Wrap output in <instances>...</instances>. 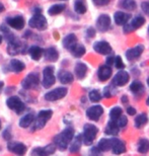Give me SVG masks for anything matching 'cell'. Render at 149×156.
I'll list each match as a JSON object with an SVG mask.
<instances>
[{
    "mask_svg": "<svg viewBox=\"0 0 149 156\" xmlns=\"http://www.w3.org/2000/svg\"><path fill=\"white\" fill-rule=\"evenodd\" d=\"M119 128L120 127L118 126L117 121L111 120L108 123L107 127H105V133L107 134V135H110V136H116V135H118V133H119Z\"/></svg>",
    "mask_w": 149,
    "mask_h": 156,
    "instance_id": "25",
    "label": "cell"
},
{
    "mask_svg": "<svg viewBox=\"0 0 149 156\" xmlns=\"http://www.w3.org/2000/svg\"><path fill=\"white\" fill-rule=\"evenodd\" d=\"M147 84H148V86H149V77H148V79H147Z\"/></svg>",
    "mask_w": 149,
    "mask_h": 156,
    "instance_id": "56",
    "label": "cell"
},
{
    "mask_svg": "<svg viewBox=\"0 0 149 156\" xmlns=\"http://www.w3.org/2000/svg\"><path fill=\"white\" fill-rule=\"evenodd\" d=\"M127 113H128L129 116H134V115H136V110L134 108L129 107L128 108H127Z\"/></svg>",
    "mask_w": 149,
    "mask_h": 156,
    "instance_id": "46",
    "label": "cell"
},
{
    "mask_svg": "<svg viewBox=\"0 0 149 156\" xmlns=\"http://www.w3.org/2000/svg\"><path fill=\"white\" fill-rule=\"evenodd\" d=\"M141 8H142V10H143L144 13H145V14H147L148 16H149V1H144V2H142Z\"/></svg>",
    "mask_w": 149,
    "mask_h": 156,
    "instance_id": "43",
    "label": "cell"
},
{
    "mask_svg": "<svg viewBox=\"0 0 149 156\" xmlns=\"http://www.w3.org/2000/svg\"><path fill=\"white\" fill-rule=\"evenodd\" d=\"M142 89H143V85H142V83L138 80L133 81V82L131 83V85H130V90L134 93L140 92Z\"/></svg>",
    "mask_w": 149,
    "mask_h": 156,
    "instance_id": "39",
    "label": "cell"
},
{
    "mask_svg": "<svg viewBox=\"0 0 149 156\" xmlns=\"http://www.w3.org/2000/svg\"><path fill=\"white\" fill-rule=\"evenodd\" d=\"M97 6H105L110 3V0H92Z\"/></svg>",
    "mask_w": 149,
    "mask_h": 156,
    "instance_id": "44",
    "label": "cell"
},
{
    "mask_svg": "<svg viewBox=\"0 0 149 156\" xmlns=\"http://www.w3.org/2000/svg\"><path fill=\"white\" fill-rule=\"evenodd\" d=\"M119 7L125 10H135L137 7V3L135 0H120L119 1Z\"/></svg>",
    "mask_w": 149,
    "mask_h": 156,
    "instance_id": "28",
    "label": "cell"
},
{
    "mask_svg": "<svg viewBox=\"0 0 149 156\" xmlns=\"http://www.w3.org/2000/svg\"><path fill=\"white\" fill-rule=\"evenodd\" d=\"M114 63H115V57H108L107 58V65L111 66V65Z\"/></svg>",
    "mask_w": 149,
    "mask_h": 156,
    "instance_id": "48",
    "label": "cell"
},
{
    "mask_svg": "<svg viewBox=\"0 0 149 156\" xmlns=\"http://www.w3.org/2000/svg\"><path fill=\"white\" fill-rule=\"evenodd\" d=\"M117 123H118V126L120 128H124V127H126L127 124H128V119H127V117H125V116H121L117 120Z\"/></svg>",
    "mask_w": 149,
    "mask_h": 156,
    "instance_id": "42",
    "label": "cell"
},
{
    "mask_svg": "<svg viewBox=\"0 0 149 156\" xmlns=\"http://www.w3.org/2000/svg\"><path fill=\"white\" fill-rule=\"evenodd\" d=\"M148 33H149V27H148Z\"/></svg>",
    "mask_w": 149,
    "mask_h": 156,
    "instance_id": "59",
    "label": "cell"
},
{
    "mask_svg": "<svg viewBox=\"0 0 149 156\" xmlns=\"http://www.w3.org/2000/svg\"><path fill=\"white\" fill-rule=\"evenodd\" d=\"M147 121H148L147 115L146 114H140L135 119V127L136 128H141L142 126H144V125L147 123Z\"/></svg>",
    "mask_w": 149,
    "mask_h": 156,
    "instance_id": "37",
    "label": "cell"
},
{
    "mask_svg": "<svg viewBox=\"0 0 149 156\" xmlns=\"http://www.w3.org/2000/svg\"><path fill=\"white\" fill-rule=\"evenodd\" d=\"M74 10L78 14H84L86 10H87L85 0H75V2H74Z\"/></svg>",
    "mask_w": 149,
    "mask_h": 156,
    "instance_id": "31",
    "label": "cell"
},
{
    "mask_svg": "<svg viewBox=\"0 0 149 156\" xmlns=\"http://www.w3.org/2000/svg\"><path fill=\"white\" fill-rule=\"evenodd\" d=\"M44 55L46 60L50 62H56L59 58V53L57 51V49L54 48V47H50L47 50H45Z\"/></svg>",
    "mask_w": 149,
    "mask_h": 156,
    "instance_id": "24",
    "label": "cell"
},
{
    "mask_svg": "<svg viewBox=\"0 0 149 156\" xmlns=\"http://www.w3.org/2000/svg\"><path fill=\"white\" fill-rule=\"evenodd\" d=\"M77 45V38L74 34H69L63 39V47L65 49L71 51Z\"/></svg>",
    "mask_w": 149,
    "mask_h": 156,
    "instance_id": "21",
    "label": "cell"
},
{
    "mask_svg": "<svg viewBox=\"0 0 149 156\" xmlns=\"http://www.w3.org/2000/svg\"><path fill=\"white\" fill-rule=\"evenodd\" d=\"M74 137V130L72 128H66L54 138V143L60 150H65Z\"/></svg>",
    "mask_w": 149,
    "mask_h": 156,
    "instance_id": "1",
    "label": "cell"
},
{
    "mask_svg": "<svg viewBox=\"0 0 149 156\" xmlns=\"http://www.w3.org/2000/svg\"><path fill=\"white\" fill-rule=\"evenodd\" d=\"M10 68H11L12 71H14V72L20 73L23 70H24L26 65H24L23 62L17 60V59H12V60L10 61Z\"/></svg>",
    "mask_w": 149,
    "mask_h": 156,
    "instance_id": "30",
    "label": "cell"
},
{
    "mask_svg": "<svg viewBox=\"0 0 149 156\" xmlns=\"http://www.w3.org/2000/svg\"><path fill=\"white\" fill-rule=\"evenodd\" d=\"M98 132V129L94 125L91 124H86L84 125V128H83V143L85 145H90L94 140L97 137V134Z\"/></svg>",
    "mask_w": 149,
    "mask_h": 156,
    "instance_id": "2",
    "label": "cell"
},
{
    "mask_svg": "<svg viewBox=\"0 0 149 156\" xmlns=\"http://www.w3.org/2000/svg\"><path fill=\"white\" fill-rule=\"evenodd\" d=\"M143 51H144V47L142 45H138L134 47V48L129 49L128 51L126 52V58L128 59L129 61H134L140 57Z\"/></svg>",
    "mask_w": 149,
    "mask_h": 156,
    "instance_id": "15",
    "label": "cell"
},
{
    "mask_svg": "<svg viewBox=\"0 0 149 156\" xmlns=\"http://www.w3.org/2000/svg\"><path fill=\"white\" fill-rule=\"evenodd\" d=\"M122 113H123V111H122V108H121L120 107H115V108H113L111 110V112H110V118H111V120L117 121L118 119H119L121 116H122Z\"/></svg>",
    "mask_w": 149,
    "mask_h": 156,
    "instance_id": "38",
    "label": "cell"
},
{
    "mask_svg": "<svg viewBox=\"0 0 149 156\" xmlns=\"http://www.w3.org/2000/svg\"><path fill=\"white\" fill-rule=\"evenodd\" d=\"M60 1H67V0H60Z\"/></svg>",
    "mask_w": 149,
    "mask_h": 156,
    "instance_id": "58",
    "label": "cell"
},
{
    "mask_svg": "<svg viewBox=\"0 0 149 156\" xmlns=\"http://www.w3.org/2000/svg\"><path fill=\"white\" fill-rule=\"evenodd\" d=\"M29 26L30 27H33V29H37L39 30H45L48 27V23L44 15H42L41 13H36L30 20Z\"/></svg>",
    "mask_w": 149,
    "mask_h": 156,
    "instance_id": "3",
    "label": "cell"
},
{
    "mask_svg": "<svg viewBox=\"0 0 149 156\" xmlns=\"http://www.w3.org/2000/svg\"><path fill=\"white\" fill-rule=\"evenodd\" d=\"M3 85H4V84H3V82H2V81H0V92H1V90L3 88Z\"/></svg>",
    "mask_w": 149,
    "mask_h": 156,
    "instance_id": "53",
    "label": "cell"
},
{
    "mask_svg": "<svg viewBox=\"0 0 149 156\" xmlns=\"http://www.w3.org/2000/svg\"><path fill=\"white\" fill-rule=\"evenodd\" d=\"M8 45H7V52L9 55L14 56L20 54V52H23V44L16 38L12 39L10 41H7Z\"/></svg>",
    "mask_w": 149,
    "mask_h": 156,
    "instance_id": "10",
    "label": "cell"
},
{
    "mask_svg": "<svg viewBox=\"0 0 149 156\" xmlns=\"http://www.w3.org/2000/svg\"><path fill=\"white\" fill-rule=\"evenodd\" d=\"M58 78L60 80L61 83L63 84H69L73 82L74 77L72 75V73L69 72L67 70H60L58 73Z\"/></svg>",
    "mask_w": 149,
    "mask_h": 156,
    "instance_id": "22",
    "label": "cell"
},
{
    "mask_svg": "<svg viewBox=\"0 0 149 156\" xmlns=\"http://www.w3.org/2000/svg\"><path fill=\"white\" fill-rule=\"evenodd\" d=\"M130 18H131V15L123 11H117L114 14V20L118 26H126Z\"/></svg>",
    "mask_w": 149,
    "mask_h": 156,
    "instance_id": "18",
    "label": "cell"
},
{
    "mask_svg": "<svg viewBox=\"0 0 149 156\" xmlns=\"http://www.w3.org/2000/svg\"><path fill=\"white\" fill-rule=\"evenodd\" d=\"M113 143H114V138L112 139H101L98 142V148L101 151H108L113 147Z\"/></svg>",
    "mask_w": 149,
    "mask_h": 156,
    "instance_id": "29",
    "label": "cell"
},
{
    "mask_svg": "<svg viewBox=\"0 0 149 156\" xmlns=\"http://www.w3.org/2000/svg\"><path fill=\"white\" fill-rule=\"evenodd\" d=\"M29 54H30V57H32L33 60L38 61L41 59L43 54H44V50L39 46H32L29 49Z\"/></svg>",
    "mask_w": 149,
    "mask_h": 156,
    "instance_id": "27",
    "label": "cell"
},
{
    "mask_svg": "<svg viewBox=\"0 0 149 156\" xmlns=\"http://www.w3.org/2000/svg\"><path fill=\"white\" fill-rule=\"evenodd\" d=\"M129 79H130V76L128 72H126V71H124V70L119 71L113 78V84L116 86H124L125 84L128 83Z\"/></svg>",
    "mask_w": 149,
    "mask_h": 156,
    "instance_id": "14",
    "label": "cell"
},
{
    "mask_svg": "<svg viewBox=\"0 0 149 156\" xmlns=\"http://www.w3.org/2000/svg\"><path fill=\"white\" fill-rule=\"evenodd\" d=\"M114 65L116 66V68H118V69H123V68H125V64H124L122 58H121L120 56H116V57H115Z\"/></svg>",
    "mask_w": 149,
    "mask_h": 156,
    "instance_id": "41",
    "label": "cell"
},
{
    "mask_svg": "<svg viewBox=\"0 0 149 156\" xmlns=\"http://www.w3.org/2000/svg\"><path fill=\"white\" fill-rule=\"evenodd\" d=\"M149 151V141L147 139H141L138 143V152L145 154Z\"/></svg>",
    "mask_w": 149,
    "mask_h": 156,
    "instance_id": "36",
    "label": "cell"
},
{
    "mask_svg": "<svg viewBox=\"0 0 149 156\" xmlns=\"http://www.w3.org/2000/svg\"><path fill=\"white\" fill-rule=\"evenodd\" d=\"M144 23H145V18L143 16H141V15H137L129 23L124 26V33L129 34L134 32V30L139 29V27H141Z\"/></svg>",
    "mask_w": 149,
    "mask_h": 156,
    "instance_id": "7",
    "label": "cell"
},
{
    "mask_svg": "<svg viewBox=\"0 0 149 156\" xmlns=\"http://www.w3.org/2000/svg\"><path fill=\"white\" fill-rule=\"evenodd\" d=\"M83 142V138L81 135H78L75 137L74 141L71 143L70 145V152L71 153H75V152L79 151L80 147H81V143Z\"/></svg>",
    "mask_w": 149,
    "mask_h": 156,
    "instance_id": "32",
    "label": "cell"
},
{
    "mask_svg": "<svg viewBox=\"0 0 149 156\" xmlns=\"http://www.w3.org/2000/svg\"><path fill=\"white\" fill-rule=\"evenodd\" d=\"M146 105H149V96H148V98H147V101H146Z\"/></svg>",
    "mask_w": 149,
    "mask_h": 156,
    "instance_id": "54",
    "label": "cell"
},
{
    "mask_svg": "<svg viewBox=\"0 0 149 156\" xmlns=\"http://www.w3.org/2000/svg\"><path fill=\"white\" fill-rule=\"evenodd\" d=\"M56 150V146L53 144H50L45 146V147H38L35 148L33 153L35 156H50L52 155Z\"/></svg>",
    "mask_w": 149,
    "mask_h": 156,
    "instance_id": "16",
    "label": "cell"
},
{
    "mask_svg": "<svg viewBox=\"0 0 149 156\" xmlns=\"http://www.w3.org/2000/svg\"><path fill=\"white\" fill-rule=\"evenodd\" d=\"M74 72H75V75L78 79H83V78L85 77L86 73H87V66H86L84 63L78 62V63L75 65Z\"/></svg>",
    "mask_w": 149,
    "mask_h": 156,
    "instance_id": "26",
    "label": "cell"
},
{
    "mask_svg": "<svg viewBox=\"0 0 149 156\" xmlns=\"http://www.w3.org/2000/svg\"><path fill=\"white\" fill-rule=\"evenodd\" d=\"M112 150H113V153L120 155L124 153L126 151V145L125 142L121 141V140L114 138V143H113V147H112Z\"/></svg>",
    "mask_w": 149,
    "mask_h": 156,
    "instance_id": "23",
    "label": "cell"
},
{
    "mask_svg": "<svg viewBox=\"0 0 149 156\" xmlns=\"http://www.w3.org/2000/svg\"><path fill=\"white\" fill-rule=\"evenodd\" d=\"M3 137H4V139L5 140H9L11 138V135H10V133H9V131L8 130H6L4 133H3Z\"/></svg>",
    "mask_w": 149,
    "mask_h": 156,
    "instance_id": "49",
    "label": "cell"
},
{
    "mask_svg": "<svg viewBox=\"0 0 149 156\" xmlns=\"http://www.w3.org/2000/svg\"><path fill=\"white\" fill-rule=\"evenodd\" d=\"M7 24L9 27H11L14 30H23L24 27V18L20 15H16L13 17H8L7 18Z\"/></svg>",
    "mask_w": 149,
    "mask_h": 156,
    "instance_id": "17",
    "label": "cell"
},
{
    "mask_svg": "<svg viewBox=\"0 0 149 156\" xmlns=\"http://www.w3.org/2000/svg\"><path fill=\"white\" fill-rule=\"evenodd\" d=\"M8 150L13 152L16 155H20V156H23L26 154L27 152V147L26 145L23 144V143H20V142H13V143H10L8 144Z\"/></svg>",
    "mask_w": 149,
    "mask_h": 156,
    "instance_id": "19",
    "label": "cell"
},
{
    "mask_svg": "<svg viewBox=\"0 0 149 156\" xmlns=\"http://www.w3.org/2000/svg\"><path fill=\"white\" fill-rule=\"evenodd\" d=\"M34 121H35L34 120V115L27 114L20 121V126L21 128H27L30 126V124H32Z\"/></svg>",
    "mask_w": 149,
    "mask_h": 156,
    "instance_id": "35",
    "label": "cell"
},
{
    "mask_svg": "<svg viewBox=\"0 0 149 156\" xmlns=\"http://www.w3.org/2000/svg\"><path fill=\"white\" fill-rule=\"evenodd\" d=\"M94 50L101 55H108L113 51L111 45L108 42H105V41H98V42H95L94 45Z\"/></svg>",
    "mask_w": 149,
    "mask_h": 156,
    "instance_id": "11",
    "label": "cell"
},
{
    "mask_svg": "<svg viewBox=\"0 0 149 156\" xmlns=\"http://www.w3.org/2000/svg\"><path fill=\"white\" fill-rule=\"evenodd\" d=\"M53 115V112L51 110H45L41 111L37 117L35 121V129L37 130H41L45 127V125L47 124V122L51 119Z\"/></svg>",
    "mask_w": 149,
    "mask_h": 156,
    "instance_id": "4",
    "label": "cell"
},
{
    "mask_svg": "<svg viewBox=\"0 0 149 156\" xmlns=\"http://www.w3.org/2000/svg\"><path fill=\"white\" fill-rule=\"evenodd\" d=\"M3 10H4V5H3L1 2H0V13H1Z\"/></svg>",
    "mask_w": 149,
    "mask_h": 156,
    "instance_id": "51",
    "label": "cell"
},
{
    "mask_svg": "<svg viewBox=\"0 0 149 156\" xmlns=\"http://www.w3.org/2000/svg\"><path fill=\"white\" fill-rule=\"evenodd\" d=\"M67 91L68 90L66 87H58V88H55L54 90H51V91L46 93L45 99L48 101H58V99L63 98L64 96L67 94Z\"/></svg>",
    "mask_w": 149,
    "mask_h": 156,
    "instance_id": "8",
    "label": "cell"
},
{
    "mask_svg": "<svg viewBox=\"0 0 149 156\" xmlns=\"http://www.w3.org/2000/svg\"><path fill=\"white\" fill-rule=\"evenodd\" d=\"M122 101L123 102H127V101H128V99H127V96L125 95V96H123V98H122Z\"/></svg>",
    "mask_w": 149,
    "mask_h": 156,
    "instance_id": "52",
    "label": "cell"
},
{
    "mask_svg": "<svg viewBox=\"0 0 149 156\" xmlns=\"http://www.w3.org/2000/svg\"><path fill=\"white\" fill-rule=\"evenodd\" d=\"M56 78L54 75V68L52 66H47L43 71V86L45 88H50L54 85Z\"/></svg>",
    "mask_w": 149,
    "mask_h": 156,
    "instance_id": "5",
    "label": "cell"
},
{
    "mask_svg": "<svg viewBox=\"0 0 149 156\" xmlns=\"http://www.w3.org/2000/svg\"><path fill=\"white\" fill-rule=\"evenodd\" d=\"M88 96H89V99H90L92 102H98L101 101V95L98 90H91V91L89 92Z\"/></svg>",
    "mask_w": 149,
    "mask_h": 156,
    "instance_id": "40",
    "label": "cell"
},
{
    "mask_svg": "<svg viewBox=\"0 0 149 156\" xmlns=\"http://www.w3.org/2000/svg\"><path fill=\"white\" fill-rule=\"evenodd\" d=\"M104 114V108L101 105H92L86 111V116L91 121H98Z\"/></svg>",
    "mask_w": 149,
    "mask_h": 156,
    "instance_id": "13",
    "label": "cell"
},
{
    "mask_svg": "<svg viewBox=\"0 0 149 156\" xmlns=\"http://www.w3.org/2000/svg\"><path fill=\"white\" fill-rule=\"evenodd\" d=\"M66 8V5L64 3H60V4H54L52 5L51 7L49 8L48 10V13L50 15H57V14H60L61 12H63Z\"/></svg>",
    "mask_w": 149,
    "mask_h": 156,
    "instance_id": "33",
    "label": "cell"
},
{
    "mask_svg": "<svg viewBox=\"0 0 149 156\" xmlns=\"http://www.w3.org/2000/svg\"><path fill=\"white\" fill-rule=\"evenodd\" d=\"M0 129H1V122H0Z\"/></svg>",
    "mask_w": 149,
    "mask_h": 156,
    "instance_id": "57",
    "label": "cell"
},
{
    "mask_svg": "<svg viewBox=\"0 0 149 156\" xmlns=\"http://www.w3.org/2000/svg\"><path fill=\"white\" fill-rule=\"evenodd\" d=\"M2 40H3V39H2V36H1V35H0V44H1V43H2Z\"/></svg>",
    "mask_w": 149,
    "mask_h": 156,
    "instance_id": "55",
    "label": "cell"
},
{
    "mask_svg": "<svg viewBox=\"0 0 149 156\" xmlns=\"http://www.w3.org/2000/svg\"><path fill=\"white\" fill-rule=\"evenodd\" d=\"M70 52L72 53V55L74 56V57L80 58L85 54V47L83 45H80V44H77V45L74 47Z\"/></svg>",
    "mask_w": 149,
    "mask_h": 156,
    "instance_id": "34",
    "label": "cell"
},
{
    "mask_svg": "<svg viewBox=\"0 0 149 156\" xmlns=\"http://www.w3.org/2000/svg\"><path fill=\"white\" fill-rule=\"evenodd\" d=\"M40 84V77L37 73H30L21 82L24 89H35Z\"/></svg>",
    "mask_w": 149,
    "mask_h": 156,
    "instance_id": "6",
    "label": "cell"
},
{
    "mask_svg": "<svg viewBox=\"0 0 149 156\" xmlns=\"http://www.w3.org/2000/svg\"><path fill=\"white\" fill-rule=\"evenodd\" d=\"M97 27L99 32H107L111 27V17L108 14H101L97 20Z\"/></svg>",
    "mask_w": 149,
    "mask_h": 156,
    "instance_id": "12",
    "label": "cell"
},
{
    "mask_svg": "<svg viewBox=\"0 0 149 156\" xmlns=\"http://www.w3.org/2000/svg\"><path fill=\"white\" fill-rule=\"evenodd\" d=\"M104 93H105V98H111V96H112V92H111V88H110V87H105Z\"/></svg>",
    "mask_w": 149,
    "mask_h": 156,
    "instance_id": "47",
    "label": "cell"
},
{
    "mask_svg": "<svg viewBox=\"0 0 149 156\" xmlns=\"http://www.w3.org/2000/svg\"><path fill=\"white\" fill-rule=\"evenodd\" d=\"M6 104H7V107L10 110L16 112V114H21L24 111V108H26V105H24V104L21 101V99L18 96H11V98H9L7 101H6Z\"/></svg>",
    "mask_w": 149,
    "mask_h": 156,
    "instance_id": "9",
    "label": "cell"
},
{
    "mask_svg": "<svg viewBox=\"0 0 149 156\" xmlns=\"http://www.w3.org/2000/svg\"><path fill=\"white\" fill-rule=\"evenodd\" d=\"M112 76V68L108 65H102L98 68V77L101 81H107Z\"/></svg>",
    "mask_w": 149,
    "mask_h": 156,
    "instance_id": "20",
    "label": "cell"
},
{
    "mask_svg": "<svg viewBox=\"0 0 149 156\" xmlns=\"http://www.w3.org/2000/svg\"><path fill=\"white\" fill-rule=\"evenodd\" d=\"M86 35H87L88 38H94L95 30L94 29V27H88V29L86 30Z\"/></svg>",
    "mask_w": 149,
    "mask_h": 156,
    "instance_id": "45",
    "label": "cell"
},
{
    "mask_svg": "<svg viewBox=\"0 0 149 156\" xmlns=\"http://www.w3.org/2000/svg\"><path fill=\"white\" fill-rule=\"evenodd\" d=\"M99 149L98 148H92V150L90 151L91 152V154L92 155H94V156H99Z\"/></svg>",
    "mask_w": 149,
    "mask_h": 156,
    "instance_id": "50",
    "label": "cell"
}]
</instances>
